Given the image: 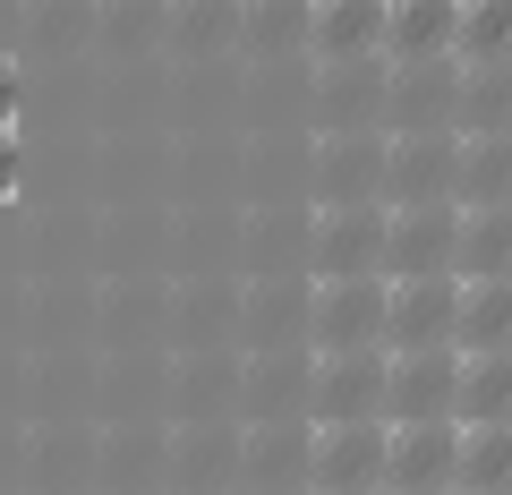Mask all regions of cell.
Segmentation results:
<instances>
[{"instance_id": "3957f363", "label": "cell", "mask_w": 512, "mask_h": 495, "mask_svg": "<svg viewBox=\"0 0 512 495\" xmlns=\"http://www.w3.org/2000/svg\"><path fill=\"white\" fill-rule=\"evenodd\" d=\"M453 350H512V274H470L461 282Z\"/></svg>"}, {"instance_id": "5bb4252c", "label": "cell", "mask_w": 512, "mask_h": 495, "mask_svg": "<svg viewBox=\"0 0 512 495\" xmlns=\"http://www.w3.org/2000/svg\"><path fill=\"white\" fill-rule=\"evenodd\" d=\"M419 495H453V487H419Z\"/></svg>"}, {"instance_id": "52a82bcc", "label": "cell", "mask_w": 512, "mask_h": 495, "mask_svg": "<svg viewBox=\"0 0 512 495\" xmlns=\"http://www.w3.org/2000/svg\"><path fill=\"white\" fill-rule=\"evenodd\" d=\"M384 52L427 60V52H453V0H384Z\"/></svg>"}, {"instance_id": "4fadbf2b", "label": "cell", "mask_w": 512, "mask_h": 495, "mask_svg": "<svg viewBox=\"0 0 512 495\" xmlns=\"http://www.w3.org/2000/svg\"><path fill=\"white\" fill-rule=\"evenodd\" d=\"M18 188V129H0V197Z\"/></svg>"}, {"instance_id": "8fae6325", "label": "cell", "mask_w": 512, "mask_h": 495, "mask_svg": "<svg viewBox=\"0 0 512 495\" xmlns=\"http://www.w3.org/2000/svg\"><path fill=\"white\" fill-rule=\"evenodd\" d=\"M461 248H470V274H512V205L461 222Z\"/></svg>"}, {"instance_id": "5b68a950", "label": "cell", "mask_w": 512, "mask_h": 495, "mask_svg": "<svg viewBox=\"0 0 512 495\" xmlns=\"http://www.w3.org/2000/svg\"><path fill=\"white\" fill-rule=\"evenodd\" d=\"M453 419H512V350H461Z\"/></svg>"}, {"instance_id": "9c48e42d", "label": "cell", "mask_w": 512, "mask_h": 495, "mask_svg": "<svg viewBox=\"0 0 512 495\" xmlns=\"http://www.w3.org/2000/svg\"><path fill=\"white\" fill-rule=\"evenodd\" d=\"M453 52L461 60H512V0H453Z\"/></svg>"}, {"instance_id": "7a4b0ae2", "label": "cell", "mask_w": 512, "mask_h": 495, "mask_svg": "<svg viewBox=\"0 0 512 495\" xmlns=\"http://www.w3.org/2000/svg\"><path fill=\"white\" fill-rule=\"evenodd\" d=\"M453 495H512V419H453Z\"/></svg>"}, {"instance_id": "ba28073f", "label": "cell", "mask_w": 512, "mask_h": 495, "mask_svg": "<svg viewBox=\"0 0 512 495\" xmlns=\"http://www.w3.org/2000/svg\"><path fill=\"white\" fill-rule=\"evenodd\" d=\"M376 470H384V427H325V495L376 487Z\"/></svg>"}, {"instance_id": "8992f818", "label": "cell", "mask_w": 512, "mask_h": 495, "mask_svg": "<svg viewBox=\"0 0 512 495\" xmlns=\"http://www.w3.org/2000/svg\"><path fill=\"white\" fill-rule=\"evenodd\" d=\"M453 299H461V282H402L393 291V342L402 350L453 342Z\"/></svg>"}, {"instance_id": "6da1fadb", "label": "cell", "mask_w": 512, "mask_h": 495, "mask_svg": "<svg viewBox=\"0 0 512 495\" xmlns=\"http://www.w3.org/2000/svg\"><path fill=\"white\" fill-rule=\"evenodd\" d=\"M384 495H419V487H453V419H402L384 427Z\"/></svg>"}, {"instance_id": "7c38bea8", "label": "cell", "mask_w": 512, "mask_h": 495, "mask_svg": "<svg viewBox=\"0 0 512 495\" xmlns=\"http://www.w3.org/2000/svg\"><path fill=\"white\" fill-rule=\"evenodd\" d=\"M0 129H18V69L0 60Z\"/></svg>"}, {"instance_id": "277c9868", "label": "cell", "mask_w": 512, "mask_h": 495, "mask_svg": "<svg viewBox=\"0 0 512 495\" xmlns=\"http://www.w3.org/2000/svg\"><path fill=\"white\" fill-rule=\"evenodd\" d=\"M453 367H461V350H444V342L393 359V385H402L393 402H402V419H453Z\"/></svg>"}, {"instance_id": "9a60e30c", "label": "cell", "mask_w": 512, "mask_h": 495, "mask_svg": "<svg viewBox=\"0 0 512 495\" xmlns=\"http://www.w3.org/2000/svg\"><path fill=\"white\" fill-rule=\"evenodd\" d=\"M350 495H376V487H350Z\"/></svg>"}, {"instance_id": "30bf717a", "label": "cell", "mask_w": 512, "mask_h": 495, "mask_svg": "<svg viewBox=\"0 0 512 495\" xmlns=\"http://www.w3.org/2000/svg\"><path fill=\"white\" fill-rule=\"evenodd\" d=\"M384 0H316V43L325 52H376Z\"/></svg>"}]
</instances>
